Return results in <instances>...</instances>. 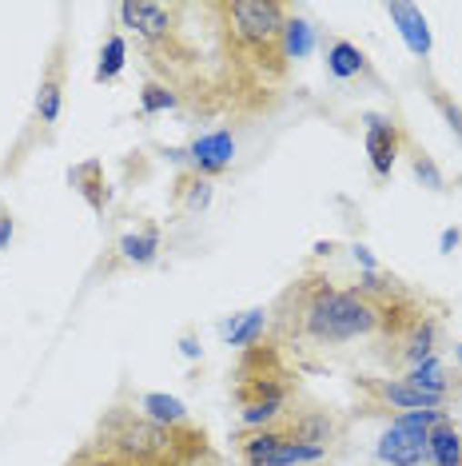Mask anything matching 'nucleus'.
Instances as JSON below:
<instances>
[{
  "mask_svg": "<svg viewBox=\"0 0 462 466\" xmlns=\"http://www.w3.org/2000/svg\"><path fill=\"white\" fill-rule=\"evenodd\" d=\"M271 339L283 351L339 347L351 339H375L391 363L418 367L435 347V319L403 279L367 271L355 288H335L327 275H303L267 311Z\"/></svg>",
  "mask_w": 462,
  "mask_h": 466,
  "instance_id": "1",
  "label": "nucleus"
},
{
  "mask_svg": "<svg viewBox=\"0 0 462 466\" xmlns=\"http://www.w3.org/2000/svg\"><path fill=\"white\" fill-rule=\"evenodd\" d=\"M199 8L212 33V52L199 60L192 108L227 116L267 112L291 65L283 45L287 8L279 0H207Z\"/></svg>",
  "mask_w": 462,
  "mask_h": 466,
  "instance_id": "2",
  "label": "nucleus"
},
{
  "mask_svg": "<svg viewBox=\"0 0 462 466\" xmlns=\"http://www.w3.org/2000/svg\"><path fill=\"white\" fill-rule=\"evenodd\" d=\"M299 375L276 339H256L244 347L231 370V399L239 402L247 427H267L283 419V407L296 395Z\"/></svg>",
  "mask_w": 462,
  "mask_h": 466,
  "instance_id": "3",
  "label": "nucleus"
},
{
  "mask_svg": "<svg viewBox=\"0 0 462 466\" xmlns=\"http://www.w3.org/2000/svg\"><path fill=\"white\" fill-rule=\"evenodd\" d=\"M65 466H224V462H219L207 431L199 427L196 439L187 442L180 454H172V459H136V454H128V451H116L100 439H88Z\"/></svg>",
  "mask_w": 462,
  "mask_h": 466,
  "instance_id": "4",
  "label": "nucleus"
},
{
  "mask_svg": "<svg viewBox=\"0 0 462 466\" xmlns=\"http://www.w3.org/2000/svg\"><path fill=\"white\" fill-rule=\"evenodd\" d=\"M438 415L443 410H411V415L395 419L379 442V459L391 466H427V431L438 422Z\"/></svg>",
  "mask_w": 462,
  "mask_h": 466,
  "instance_id": "5",
  "label": "nucleus"
},
{
  "mask_svg": "<svg viewBox=\"0 0 462 466\" xmlns=\"http://www.w3.org/2000/svg\"><path fill=\"white\" fill-rule=\"evenodd\" d=\"M398 147H403V136H398V124L387 120V116H367V156H371L375 176H391V167L398 160Z\"/></svg>",
  "mask_w": 462,
  "mask_h": 466,
  "instance_id": "6",
  "label": "nucleus"
},
{
  "mask_svg": "<svg viewBox=\"0 0 462 466\" xmlns=\"http://www.w3.org/2000/svg\"><path fill=\"white\" fill-rule=\"evenodd\" d=\"M60 104H65V40L52 48V60H48L45 80H40V92H36V116L45 124H56Z\"/></svg>",
  "mask_w": 462,
  "mask_h": 466,
  "instance_id": "7",
  "label": "nucleus"
},
{
  "mask_svg": "<svg viewBox=\"0 0 462 466\" xmlns=\"http://www.w3.org/2000/svg\"><path fill=\"white\" fill-rule=\"evenodd\" d=\"M231 156H236V140H231V132L199 136V140L187 147V160H192V164H196V172H204V176L224 172V167L231 164Z\"/></svg>",
  "mask_w": 462,
  "mask_h": 466,
  "instance_id": "8",
  "label": "nucleus"
},
{
  "mask_svg": "<svg viewBox=\"0 0 462 466\" xmlns=\"http://www.w3.org/2000/svg\"><path fill=\"white\" fill-rule=\"evenodd\" d=\"M427 454L435 466H462V434L447 415H438V422L427 431Z\"/></svg>",
  "mask_w": 462,
  "mask_h": 466,
  "instance_id": "9",
  "label": "nucleus"
},
{
  "mask_svg": "<svg viewBox=\"0 0 462 466\" xmlns=\"http://www.w3.org/2000/svg\"><path fill=\"white\" fill-rule=\"evenodd\" d=\"M387 16L398 25V33H403L407 48H411L415 56H427V52H430V33H427L423 8H415V5H387Z\"/></svg>",
  "mask_w": 462,
  "mask_h": 466,
  "instance_id": "10",
  "label": "nucleus"
},
{
  "mask_svg": "<svg viewBox=\"0 0 462 466\" xmlns=\"http://www.w3.org/2000/svg\"><path fill=\"white\" fill-rule=\"evenodd\" d=\"M375 390H379V399H387L391 407H407V410H438L447 402V395L418 390V387L407 383V379H398V383H375Z\"/></svg>",
  "mask_w": 462,
  "mask_h": 466,
  "instance_id": "11",
  "label": "nucleus"
},
{
  "mask_svg": "<svg viewBox=\"0 0 462 466\" xmlns=\"http://www.w3.org/2000/svg\"><path fill=\"white\" fill-rule=\"evenodd\" d=\"M68 179H72V187L88 199L92 211H104V204H108V184H104V164L100 160H84L80 167H72Z\"/></svg>",
  "mask_w": 462,
  "mask_h": 466,
  "instance_id": "12",
  "label": "nucleus"
},
{
  "mask_svg": "<svg viewBox=\"0 0 462 466\" xmlns=\"http://www.w3.org/2000/svg\"><path fill=\"white\" fill-rule=\"evenodd\" d=\"M264 327H267V311H244L239 319H231L227 327H224V335H227V343L231 347H251L256 339H264Z\"/></svg>",
  "mask_w": 462,
  "mask_h": 466,
  "instance_id": "13",
  "label": "nucleus"
},
{
  "mask_svg": "<svg viewBox=\"0 0 462 466\" xmlns=\"http://www.w3.org/2000/svg\"><path fill=\"white\" fill-rule=\"evenodd\" d=\"M327 68H331V76H339V80L359 76L363 72V52L355 48L351 40H335V45L327 48Z\"/></svg>",
  "mask_w": 462,
  "mask_h": 466,
  "instance_id": "14",
  "label": "nucleus"
},
{
  "mask_svg": "<svg viewBox=\"0 0 462 466\" xmlns=\"http://www.w3.org/2000/svg\"><path fill=\"white\" fill-rule=\"evenodd\" d=\"M144 415L152 422H164V427H180V422H187L184 402L172 399V395H144Z\"/></svg>",
  "mask_w": 462,
  "mask_h": 466,
  "instance_id": "15",
  "label": "nucleus"
},
{
  "mask_svg": "<svg viewBox=\"0 0 462 466\" xmlns=\"http://www.w3.org/2000/svg\"><path fill=\"white\" fill-rule=\"evenodd\" d=\"M407 383L418 387V390H430V395H447V375H443V363H438L435 355H430L427 363L411 367V375H407Z\"/></svg>",
  "mask_w": 462,
  "mask_h": 466,
  "instance_id": "16",
  "label": "nucleus"
},
{
  "mask_svg": "<svg viewBox=\"0 0 462 466\" xmlns=\"http://www.w3.org/2000/svg\"><path fill=\"white\" fill-rule=\"evenodd\" d=\"M120 251L128 259H136V263H148L156 251H160V231L148 228V231H140V236H124L120 239Z\"/></svg>",
  "mask_w": 462,
  "mask_h": 466,
  "instance_id": "17",
  "label": "nucleus"
},
{
  "mask_svg": "<svg viewBox=\"0 0 462 466\" xmlns=\"http://www.w3.org/2000/svg\"><path fill=\"white\" fill-rule=\"evenodd\" d=\"M124 56H128V40H124V36H108V45H104V52H100L96 80H116V76H120Z\"/></svg>",
  "mask_w": 462,
  "mask_h": 466,
  "instance_id": "18",
  "label": "nucleus"
},
{
  "mask_svg": "<svg viewBox=\"0 0 462 466\" xmlns=\"http://www.w3.org/2000/svg\"><path fill=\"white\" fill-rule=\"evenodd\" d=\"M283 45H287V60H299L311 52V25L299 16H287V33H283Z\"/></svg>",
  "mask_w": 462,
  "mask_h": 466,
  "instance_id": "19",
  "label": "nucleus"
},
{
  "mask_svg": "<svg viewBox=\"0 0 462 466\" xmlns=\"http://www.w3.org/2000/svg\"><path fill=\"white\" fill-rule=\"evenodd\" d=\"M140 100H144V112H164V108H176V104H180V100H176V92L164 88L160 80H152L148 88H144Z\"/></svg>",
  "mask_w": 462,
  "mask_h": 466,
  "instance_id": "20",
  "label": "nucleus"
},
{
  "mask_svg": "<svg viewBox=\"0 0 462 466\" xmlns=\"http://www.w3.org/2000/svg\"><path fill=\"white\" fill-rule=\"evenodd\" d=\"M415 176H427V184H430V187H443V176L435 172V164H430L427 156H415Z\"/></svg>",
  "mask_w": 462,
  "mask_h": 466,
  "instance_id": "21",
  "label": "nucleus"
},
{
  "mask_svg": "<svg viewBox=\"0 0 462 466\" xmlns=\"http://www.w3.org/2000/svg\"><path fill=\"white\" fill-rule=\"evenodd\" d=\"M13 239V216H8L5 208H0V251H5V243Z\"/></svg>",
  "mask_w": 462,
  "mask_h": 466,
  "instance_id": "22",
  "label": "nucleus"
},
{
  "mask_svg": "<svg viewBox=\"0 0 462 466\" xmlns=\"http://www.w3.org/2000/svg\"><path fill=\"white\" fill-rule=\"evenodd\" d=\"M455 243H458V231H447V236H443V251H450Z\"/></svg>",
  "mask_w": 462,
  "mask_h": 466,
  "instance_id": "23",
  "label": "nucleus"
},
{
  "mask_svg": "<svg viewBox=\"0 0 462 466\" xmlns=\"http://www.w3.org/2000/svg\"><path fill=\"white\" fill-rule=\"evenodd\" d=\"M458 363H462V347H458Z\"/></svg>",
  "mask_w": 462,
  "mask_h": 466,
  "instance_id": "24",
  "label": "nucleus"
}]
</instances>
